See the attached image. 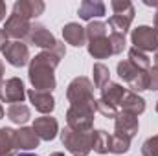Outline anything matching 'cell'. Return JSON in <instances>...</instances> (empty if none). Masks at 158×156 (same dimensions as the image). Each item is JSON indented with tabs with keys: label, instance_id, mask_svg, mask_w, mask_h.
I'll return each mask as SVG.
<instances>
[{
	"label": "cell",
	"instance_id": "obj_29",
	"mask_svg": "<svg viewBox=\"0 0 158 156\" xmlns=\"http://www.w3.org/2000/svg\"><path fill=\"white\" fill-rule=\"evenodd\" d=\"M110 7L114 15H125V17H134V6L129 0H112Z\"/></svg>",
	"mask_w": 158,
	"mask_h": 156
},
{
	"label": "cell",
	"instance_id": "obj_7",
	"mask_svg": "<svg viewBox=\"0 0 158 156\" xmlns=\"http://www.w3.org/2000/svg\"><path fill=\"white\" fill-rule=\"evenodd\" d=\"M4 59L15 68L26 66L30 63V48H28V44H24L22 40L7 42V46L4 50Z\"/></svg>",
	"mask_w": 158,
	"mask_h": 156
},
{
	"label": "cell",
	"instance_id": "obj_41",
	"mask_svg": "<svg viewBox=\"0 0 158 156\" xmlns=\"http://www.w3.org/2000/svg\"><path fill=\"white\" fill-rule=\"evenodd\" d=\"M50 156H64V153H52Z\"/></svg>",
	"mask_w": 158,
	"mask_h": 156
},
{
	"label": "cell",
	"instance_id": "obj_38",
	"mask_svg": "<svg viewBox=\"0 0 158 156\" xmlns=\"http://www.w3.org/2000/svg\"><path fill=\"white\" fill-rule=\"evenodd\" d=\"M153 22H155V30H158V11L155 13V18H153Z\"/></svg>",
	"mask_w": 158,
	"mask_h": 156
},
{
	"label": "cell",
	"instance_id": "obj_24",
	"mask_svg": "<svg viewBox=\"0 0 158 156\" xmlns=\"http://www.w3.org/2000/svg\"><path fill=\"white\" fill-rule=\"evenodd\" d=\"M92 74H94V86L99 88V90L110 83V70L103 63H96L92 66Z\"/></svg>",
	"mask_w": 158,
	"mask_h": 156
},
{
	"label": "cell",
	"instance_id": "obj_21",
	"mask_svg": "<svg viewBox=\"0 0 158 156\" xmlns=\"http://www.w3.org/2000/svg\"><path fill=\"white\" fill-rule=\"evenodd\" d=\"M17 143H15V130L9 127L0 129V156H15L17 154Z\"/></svg>",
	"mask_w": 158,
	"mask_h": 156
},
{
	"label": "cell",
	"instance_id": "obj_30",
	"mask_svg": "<svg viewBox=\"0 0 158 156\" xmlns=\"http://www.w3.org/2000/svg\"><path fill=\"white\" fill-rule=\"evenodd\" d=\"M109 42H110V48H112V55L121 53V51L125 50V46H127L125 35H123V33H116V31H112V33L109 35Z\"/></svg>",
	"mask_w": 158,
	"mask_h": 156
},
{
	"label": "cell",
	"instance_id": "obj_5",
	"mask_svg": "<svg viewBox=\"0 0 158 156\" xmlns=\"http://www.w3.org/2000/svg\"><path fill=\"white\" fill-rule=\"evenodd\" d=\"M94 114L96 109L70 105V109L66 110V127L76 132H90L94 127Z\"/></svg>",
	"mask_w": 158,
	"mask_h": 156
},
{
	"label": "cell",
	"instance_id": "obj_25",
	"mask_svg": "<svg viewBox=\"0 0 158 156\" xmlns=\"http://www.w3.org/2000/svg\"><path fill=\"white\" fill-rule=\"evenodd\" d=\"M132 20H134V17L112 15V17L109 18V22H107V26H110V28H112V31H116V33H123V35H125V33L131 30Z\"/></svg>",
	"mask_w": 158,
	"mask_h": 156
},
{
	"label": "cell",
	"instance_id": "obj_37",
	"mask_svg": "<svg viewBox=\"0 0 158 156\" xmlns=\"http://www.w3.org/2000/svg\"><path fill=\"white\" fill-rule=\"evenodd\" d=\"M2 83H4V63L0 59V88H2Z\"/></svg>",
	"mask_w": 158,
	"mask_h": 156
},
{
	"label": "cell",
	"instance_id": "obj_18",
	"mask_svg": "<svg viewBox=\"0 0 158 156\" xmlns=\"http://www.w3.org/2000/svg\"><path fill=\"white\" fill-rule=\"evenodd\" d=\"M121 112H127V114H132V116H140L145 112V99L142 96H138L136 92L132 90H127L123 101H121Z\"/></svg>",
	"mask_w": 158,
	"mask_h": 156
},
{
	"label": "cell",
	"instance_id": "obj_32",
	"mask_svg": "<svg viewBox=\"0 0 158 156\" xmlns=\"http://www.w3.org/2000/svg\"><path fill=\"white\" fill-rule=\"evenodd\" d=\"M96 110H98L101 116L112 117V119H116V116L119 114V110L116 107H112V105H109V103H105V101H101V99H96Z\"/></svg>",
	"mask_w": 158,
	"mask_h": 156
},
{
	"label": "cell",
	"instance_id": "obj_1",
	"mask_svg": "<svg viewBox=\"0 0 158 156\" xmlns=\"http://www.w3.org/2000/svg\"><path fill=\"white\" fill-rule=\"evenodd\" d=\"M66 55V48L64 42L57 40V46L53 50L48 51H40L33 59H30V66H28V79L31 83V86L40 92H52L57 86V79H55V68L59 66L61 59H64Z\"/></svg>",
	"mask_w": 158,
	"mask_h": 156
},
{
	"label": "cell",
	"instance_id": "obj_10",
	"mask_svg": "<svg viewBox=\"0 0 158 156\" xmlns=\"http://www.w3.org/2000/svg\"><path fill=\"white\" fill-rule=\"evenodd\" d=\"M30 30H31V22H30L28 18L20 17V15H15V13H11V15L7 17L6 26H4L6 35L11 37V39H15V40L26 39L28 33H30Z\"/></svg>",
	"mask_w": 158,
	"mask_h": 156
},
{
	"label": "cell",
	"instance_id": "obj_40",
	"mask_svg": "<svg viewBox=\"0 0 158 156\" xmlns=\"http://www.w3.org/2000/svg\"><path fill=\"white\" fill-rule=\"evenodd\" d=\"M155 64H156V66H158V50H156V51H155Z\"/></svg>",
	"mask_w": 158,
	"mask_h": 156
},
{
	"label": "cell",
	"instance_id": "obj_28",
	"mask_svg": "<svg viewBox=\"0 0 158 156\" xmlns=\"http://www.w3.org/2000/svg\"><path fill=\"white\" fill-rule=\"evenodd\" d=\"M129 149H131V140H125V138L116 136V134L110 136L109 153H112V154H125V153H129Z\"/></svg>",
	"mask_w": 158,
	"mask_h": 156
},
{
	"label": "cell",
	"instance_id": "obj_15",
	"mask_svg": "<svg viewBox=\"0 0 158 156\" xmlns=\"http://www.w3.org/2000/svg\"><path fill=\"white\" fill-rule=\"evenodd\" d=\"M15 143L19 151H31L39 147V136L31 127H20L15 130Z\"/></svg>",
	"mask_w": 158,
	"mask_h": 156
},
{
	"label": "cell",
	"instance_id": "obj_6",
	"mask_svg": "<svg viewBox=\"0 0 158 156\" xmlns=\"http://www.w3.org/2000/svg\"><path fill=\"white\" fill-rule=\"evenodd\" d=\"M132 48L140 51H156L158 50V30L153 26H138L131 31Z\"/></svg>",
	"mask_w": 158,
	"mask_h": 156
},
{
	"label": "cell",
	"instance_id": "obj_42",
	"mask_svg": "<svg viewBox=\"0 0 158 156\" xmlns=\"http://www.w3.org/2000/svg\"><path fill=\"white\" fill-rule=\"evenodd\" d=\"M4 117V109H2V105H0V119Z\"/></svg>",
	"mask_w": 158,
	"mask_h": 156
},
{
	"label": "cell",
	"instance_id": "obj_22",
	"mask_svg": "<svg viewBox=\"0 0 158 156\" xmlns=\"http://www.w3.org/2000/svg\"><path fill=\"white\" fill-rule=\"evenodd\" d=\"M110 136L105 129H98L92 130V151L98 154H107L109 147H110Z\"/></svg>",
	"mask_w": 158,
	"mask_h": 156
},
{
	"label": "cell",
	"instance_id": "obj_23",
	"mask_svg": "<svg viewBox=\"0 0 158 156\" xmlns=\"http://www.w3.org/2000/svg\"><path fill=\"white\" fill-rule=\"evenodd\" d=\"M7 117H9L15 125H24V123L31 117L30 107L24 105V103H13V105L7 107Z\"/></svg>",
	"mask_w": 158,
	"mask_h": 156
},
{
	"label": "cell",
	"instance_id": "obj_13",
	"mask_svg": "<svg viewBox=\"0 0 158 156\" xmlns=\"http://www.w3.org/2000/svg\"><path fill=\"white\" fill-rule=\"evenodd\" d=\"M35 134L39 136V140H44V142H52L55 140L57 132H59V123L57 119L52 116H42V117H37L33 121V127Z\"/></svg>",
	"mask_w": 158,
	"mask_h": 156
},
{
	"label": "cell",
	"instance_id": "obj_2",
	"mask_svg": "<svg viewBox=\"0 0 158 156\" xmlns=\"http://www.w3.org/2000/svg\"><path fill=\"white\" fill-rule=\"evenodd\" d=\"M66 99L74 107H90L96 109V99H94V86L88 77H74L66 88Z\"/></svg>",
	"mask_w": 158,
	"mask_h": 156
},
{
	"label": "cell",
	"instance_id": "obj_4",
	"mask_svg": "<svg viewBox=\"0 0 158 156\" xmlns=\"http://www.w3.org/2000/svg\"><path fill=\"white\" fill-rule=\"evenodd\" d=\"M116 70H118L119 79H123V81L132 88V92L138 94V92L149 88V74L143 72V70H138L129 59L119 61L118 66H116Z\"/></svg>",
	"mask_w": 158,
	"mask_h": 156
},
{
	"label": "cell",
	"instance_id": "obj_27",
	"mask_svg": "<svg viewBox=\"0 0 158 156\" xmlns=\"http://www.w3.org/2000/svg\"><path fill=\"white\" fill-rule=\"evenodd\" d=\"M107 24L101 22V20H92L88 22V26L85 28L86 31V40H94V39H101V37H107Z\"/></svg>",
	"mask_w": 158,
	"mask_h": 156
},
{
	"label": "cell",
	"instance_id": "obj_36",
	"mask_svg": "<svg viewBox=\"0 0 158 156\" xmlns=\"http://www.w3.org/2000/svg\"><path fill=\"white\" fill-rule=\"evenodd\" d=\"M143 4L149 6V7H155V9L158 11V0H143Z\"/></svg>",
	"mask_w": 158,
	"mask_h": 156
},
{
	"label": "cell",
	"instance_id": "obj_43",
	"mask_svg": "<svg viewBox=\"0 0 158 156\" xmlns=\"http://www.w3.org/2000/svg\"><path fill=\"white\" fill-rule=\"evenodd\" d=\"M155 110H156V112H158V101H156V107H155Z\"/></svg>",
	"mask_w": 158,
	"mask_h": 156
},
{
	"label": "cell",
	"instance_id": "obj_9",
	"mask_svg": "<svg viewBox=\"0 0 158 156\" xmlns=\"http://www.w3.org/2000/svg\"><path fill=\"white\" fill-rule=\"evenodd\" d=\"M26 40H28V44H33V46L42 48V51L53 50L57 46V39L53 37V33L44 24H31V30H30Z\"/></svg>",
	"mask_w": 158,
	"mask_h": 156
},
{
	"label": "cell",
	"instance_id": "obj_8",
	"mask_svg": "<svg viewBox=\"0 0 158 156\" xmlns=\"http://www.w3.org/2000/svg\"><path fill=\"white\" fill-rule=\"evenodd\" d=\"M24 97H26V88H24L22 79L9 77L2 83L0 101H6V103L13 105V103H24Z\"/></svg>",
	"mask_w": 158,
	"mask_h": 156
},
{
	"label": "cell",
	"instance_id": "obj_39",
	"mask_svg": "<svg viewBox=\"0 0 158 156\" xmlns=\"http://www.w3.org/2000/svg\"><path fill=\"white\" fill-rule=\"evenodd\" d=\"M17 156H37V154H31V153H20V154H17Z\"/></svg>",
	"mask_w": 158,
	"mask_h": 156
},
{
	"label": "cell",
	"instance_id": "obj_16",
	"mask_svg": "<svg viewBox=\"0 0 158 156\" xmlns=\"http://www.w3.org/2000/svg\"><path fill=\"white\" fill-rule=\"evenodd\" d=\"M63 39L68 44H72L74 48H81V46H85L88 42L85 28L77 22H68V24L63 26Z\"/></svg>",
	"mask_w": 158,
	"mask_h": 156
},
{
	"label": "cell",
	"instance_id": "obj_19",
	"mask_svg": "<svg viewBox=\"0 0 158 156\" xmlns=\"http://www.w3.org/2000/svg\"><path fill=\"white\" fill-rule=\"evenodd\" d=\"M125 94H127V88L123 84H119V83H109L107 86L101 88V97L99 99L118 109L119 105H121V101H123V97H125Z\"/></svg>",
	"mask_w": 158,
	"mask_h": 156
},
{
	"label": "cell",
	"instance_id": "obj_12",
	"mask_svg": "<svg viewBox=\"0 0 158 156\" xmlns=\"http://www.w3.org/2000/svg\"><path fill=\"white\" fill-rule=\"evenodd\" d=\"M26 96H28L30 103L35 107L37 112L44 114V116H48V114L53 112V109H55V99H53L52 92H40V90L31 88V90L26 92Z\"/></svg>",
	"mask_w": 158,
	"mask_h": 156
},
{
	"label": "cell",
	"instance_id": "obj_31",
	"mask_svg": "<svg viewBox=\"0 0 158 156\" xmlns=\"http://www.w3.org/2000/svg\"><path fill=\"white\" fill-rule=\"evenodd\" d=\"M142 156H158V134L147 138L142 143Z\"/></svg>",
	"mask_w": 158,
	"mask_h": 156
},
{
	"label": "cell",
	"instance_id": "obj_11",
	"mask_svg": "<svg viewBox=\"0 0 158 156\" xmlns=\"http://www.w3.org/2000/svg\"><path fill=\"white\" fill-rule=\"evenodd\" d=\"M138 129H140L138 117L132 116V114L119 112L116 119H114V134L125 138V140H132L138 134Z\"/></svg>",
	"mask_w": 158,
	"mask_h": 156
},
{
	"label": "cell",
	"instance_id": "obj_26",
	"mask_svg": "<svg viewBox=\"0 0 158 156\" xmlns=\"http://www.w3.org/2000/svg\"><path fill=\"white\" fill-rule=\"evenodd\" d=\"M129 61L138 68V70H143V72H149L151 68V59L145 51H140L136 48H131L129 50Z\"/></svg>",
	"mask_w": 158,
	"mask_h": 156
},
{
	"label": "cell",
	"instance_id": "obj_34",
	"mask_svg": "<svg viewBox=\"0 0 158 156\" xmlns=\"http://www.w3.org/2000/svg\"><path fill=\"white\" fill-rule=\"evenodd\" d=\"M6 46H7V35H6V31H4V28H2V30H0V51H4Z\"/></svg>",
	"mask_w": 158,
	"mask_h": 156
},
{
	"label": "cell",
	"instance_id": "obj_3",
	"mask_svg": "<svg viewBox=\"0 0 158 156\" xmlns=\"http://www.w3.org/2000/svg\"><path fill=\"white\" fill-rule=\"evenodd\" d=\"M61 142L70 154L88 156L92 151V130L90 132H76V130L64 127L61 130Z\"/></svg>",
	"mask_w": 158,
	"mask_h": 156
},
{
	"label": "cell",
	"instance_id": "obj_14",
	"mask_svg": "<svg viewBox=\"0 0 158 156\" xmlns=\"http://www.w3.org/2000/svg\"><path fill=\"white\" fill-rule=\"evenodd\" d=\"M44 9H46V4L42 0H17L13 4V13L24 17L28 20L40 17L44 13Z\"/></svg>",
	"mask_w": 158,
	"mask_h": 156
},
{
	"label": "cell",
	"instance_id": "obj_17",
	"mask_svg": "<svg viewBox=\"0 0 158 156\" xmlns=\"http://www.w3.org/2000/svg\"><path fill=\"white\" fill-rule=\"evenodd\" d=\"M79 18L86 20V22H92L94 18H99L105 15V4L101 0H83L79 4L77 9Z\"/></svg>",
	"mask_w": 158,
	"mask_h": 156
},
{
	"label": "cell",
	"instance_id": "obj_33",
	"mask_svg": "<svg viewBox=\"0 0 158 156\" xmlns=\"http://www.w3.org/2000/svg\"><path fill=\"white\" fill-rule=\"evenodd\" d=\"M147 74H149V88H147V90L156 92V90H158V66H156V64H155V66H151Z\"/></svg>",
	"mask_w": 158,
	"mask_h": 156
},
{
	"label": "cell",
	"instance_id": "obj_35",
	"mask_svg": "<svg viewBox=\"0 0 158 156\" xmlns=\"http://www.w3.org/2000/svg\"><path fill=\"white\" fill-rule=\"evenodd\" d=\"M6 11H7V7H6V2H2V0H0V22L6 18Z\"/></svg>",
	"mask_w": 158,
	"mask_h": 156
},
{
	"label": "cell",
	"instance_id": "obj_20",
	"mask_svg": "<svg viewBox=\"0 0 158 156\" xmlns=\"http://www.w3.org/2000/svg\"><path fill=\"white\" fill-rule=\"evenodd\" d=\"M86 50L94 59H109L112 55V48L109 37H101V39H94L86 42Z\"/></svg>",
	"mask_w": 158,
	"mask_h": 156
}]
</instances>
